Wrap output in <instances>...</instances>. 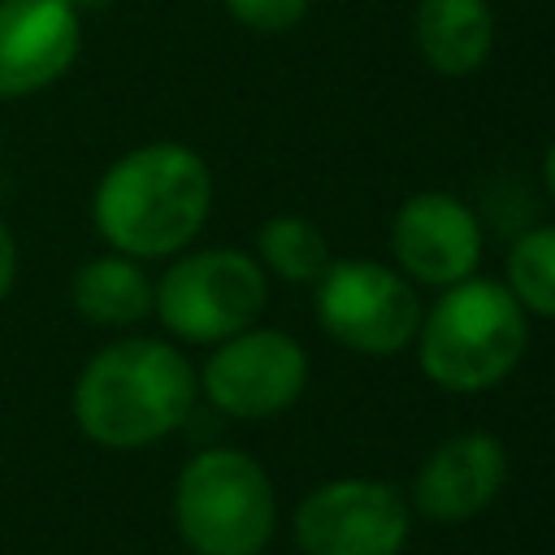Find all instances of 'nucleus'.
<instances>
[{
  "label": "nucleus",
  "mask_w": 555,
  "mask_h": 555,
  "mask_svg": "<svg viewBox=\"0 0 555 555\" xmlns=\"http://www.w3.org/2000/svg\"><path fill=\"white\" fill-rule=\"evenodd\" d=\"M212 208V173L186 143H147L108 165L91 217L113 251L130 260L173 256Z\"/></svg>",
  "instance_id": "1"
},
{
  "label": "nucleus",
  "mask_w": 555,
  "mask_h": 555,
  "mask_svg": "<svg viewBox=\"0 0 555 555\" xmlns=\"http://www.w3.org/2000/svg\"><path fill=\"white\" fill-rule=\"evenodd\" d=\"M195 403V373L160 338H121L87 360L74 382L78 429L113 451L152 447L173 434Z\"/></svg>",
  "instance_id": "2"
},
{
  "label": "nucleus",
  "mask_w": 555,
  "mask_h": 555,
  "mask_svg": "<svg viewBox=\"0 0 555 555\" xmlns=\"http://www.w3.org/2000/svg\"><path fill=\"white\" fill-rule=\"evenodd\" d=\"M529 343L525 308L503 282L464 278L429 308L421 325V369L442 390H486L503 382Z\"/></svg>",
  "instance_id": "3"
},
{
  "label": "nucleus",
  "mask_w": 555,
  "mask_h": 555,
  "mask_svg": "<svg viewBox=\"0 0 555 555\" xmlns=\"http://www.w3.org/2000/svg\"><path fill=\"white\" fill-rule=\"evenodd\" d=\"M273 486L243 451L212 447L178 473L173 520L195 555H260L273 538Z\"/></svg>",
  "instance_id": "4"
},
{
  "label": "nucleus",
  "mask_w": 555,
  "mask_h": 555,
  "mask_svg": "<svg viewBox=\"0 0 555 555\" xmlns=\"http://www.w3.org/2000/svg\"><path fill=\"white\" fill-rule=\"evenodd\" d=\"M152 308L165 330L186 343H221L247 330L264 308V269L234 251L208 247L182 256L152 286Z\"/></svg>",
  "instance_id": "5"
},
{
  "label": "nucleus",
  "mask_w": 555,
  "mask_h": 555,
  "mask_svg": "<svg viewBox=\"0 0 555 555\" xmlns=\"http://www.w3.org/2000/svg\"><path fill=\"white\" fill-rule=\"evenodd\" d=\"M321 330L364 356H395L421 330V304L408 278L377 260H334L317 286Z\"/></svg>",
  "instance_id": "6"
},
{
  "label": "nucleus",
  "mask_w": 555,
  "mask_h": 555,
  "mask_svg": "<svg viewBox=\"0 0 555 555\" xmlns=\"http://www.w3.org/2000/svg\"><path fill=\"white\" fill-rule=\"evenodd\" d=\"M412 507L395 486L347 477L317 486L295 512L304 555H399L408 542Z\"/></svg>",
  "instance_id": "7"
},
{
  "label": "nucleus",
  "mask_w": 555,
  "mask_h": 555,
  "mask_svg": "<svg viewBox=\"0 0 555 555\" xmlns=\"http://www.w3.org/2000/svg\"><path fill=\"white\" fill-rule=\"evenodd\" d=\"M308 386V356L282 330H238L217 343L204 364V390L212 408L260 421L291 408Z\"/></svg>",
  "instance_id": "8"
},
{
  "label": "nucleus",
  "mask_w": 555,
  "mask_h": 555,
  "mask_svg": "<svg viewBox=\"0 0 555 555\" xmlns=\"http://www.w3.org/2000/svg\"><path fill=\"white\" fill-rule=\"evenodd\" d=\"M390 247L408 278L425 286H455L481 260V225L455 195L421 191L395 212Z\"/></svg>",
  "instance_id": "9"
},
{
  "label": "nucleus",
  "mask_w": 555,
  "mask_h": 555,
  "mask_svg": "<svg viewBox=\"0 0 555 555\" xmlns=\"http://www.w3.org/2000/svg\"><path fill=\"white\" fill-rule=\"evenodd\" d=\"M78 43L82 22L65 0H0V100L52 87Z\"/></svg>",
  "instance_id": "10"
},
{
  "label": "nucleus",
  "mask_w": 555,
  "mask_h": 555,
  "mask_svg": "<svg viewBox=\"0 0 555 555\" xmlns=\"http://www.w3.org/2000/svg\"><path fill=\"white\" fill-rule=\"evenodd\" d=\"M507 477V455L490 434H455L429 451L416 473L412 503L429 520H468L494 503Z\"/></svg>",
  "instance_id": "11"
},
{
  "label": "nucleus",
  "mask_w": 555,
  "mask_h": 555,
  "mask_svg": "<svg viewBox=\"0 0 555 555\" xmlns=\"http://www.w3.org/2000/svg\"><path fill=\"white\" fill-rule=\"evenodd\" d=\"M412 30L421 56L451 78L486 65L494 43V17L486 0H421Z\"/></svg>",
  "instance_id": "12"
},
{
  "label": "nucleus",
  "mask_w": 555,
  "mask_h": 555,
  "mask_svg": "<svg viewBox=\"0 0 555 555\" xmlns=\"http://www.w3.org/2000/svg\"><path fill=\"white\" fill-rule=\"evenodd\" d=\"M69 295H74V308L95 325H134L152 312L147 273L121 251L78 264Z\"/></svg>",
  "instance_id": "13"
},
{
  "label": "nucleus",
  "mask_w": 555,
  "mask_h": 555,
  "mask_svg": "<svg viewBox=\"0 0 555 555\" xmlns=\"http://www.w3.org/2000/svg\"><path fill=\"white\" fill-rule=\"evenodd\" d=\"M256 243H260V260L286 282H312L330 264V247L308 217H269Z\"/></svg>",
  "instance_id": "14"
},
{
  "label": "nucleus",
  "mask_w": 555,
  "mask_h": 555,
  "mask_svg": "<svg viewBox=\"0 0 555 555\" xmlns=\"http://www.w3.org/2000/svg\"><path fill=\"white\" fill-rule=\"evenodd\" d=\"M520 308L555 317V225H538L516 238L503 282Z\"/></svg>",
  "instance_id": "15"
},
{
  "label": "nucleus",
  "mask_w": 555,
  "mask_h": 555,
  "mask_svg": "<svg viewBox=\"0 0 555 555\" xmlns=\"http://www.w3.org/2000/svg\"><path fill=\"white\" fill-rule=\"evenodd\" d=\"M225 9L238 26L278 35V30L299 26V17L308 13V0H225Z\"/></svg>",
  "instance_id": "16"
},
{
  "label": "nucleus",
  "mask_w": 555,
  "mask_h": 555,
  "mask_svg": "<svg viewBox=\"0 0 555 555\" xmlns=\"http://www.w3.org/2000/svg\"><path fill=\"white\" fill-rule=\"evenodd\" d=\"M13 282H17V243H13L9 225L0 221V299L13 291Z\"/></svg>",
  "instance_id": "17"
},
{
  "label": "nucleus",
  "mask_w": 555,
  "mask_h": 555,
  "mask_svg": "<svg viewBox=\"0 0 555 555\" xmlns=\"http://www.w3.org/2000/svg\"><path fill=\"white\" fill-rule=\"evenodd\" d=\"M542 182H546V191H551V199H555V143L546 147V160H542Z\"/></svg>",
  "instance_id": "18"
},
{
  "label": "nucleus",
  "mask_w": 555,
  "mask_h": 555,
  "mask_svg": "<svg viewBox=\"0 0 555 555\" xmlns=\"http://www.w3.org/2000/svg\"><path fill=\"white\" fill-rule=\"evenodd\" d=\"M65 4L82 13V9H104V4H113V0H65Z\"/></svg>",
  "instance_id": "19"
}]
</instances>
